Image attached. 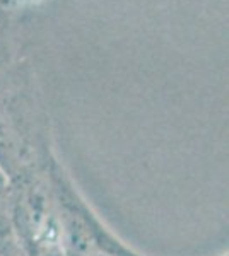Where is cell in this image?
<instances>
[{"mask_svg": "<svg viewBox=\"0 0 229 256\" xmlns=\"http://www.w3.org/2000/svg\"><path fill=\"white\" fill-rule=\"evenodd\" d=\"M4 12H0V38H4Z\"/></svg>", "mask_w": 229, "mask_h": 256, "instance_id": "1", "label": "cell"}]
</instances>
